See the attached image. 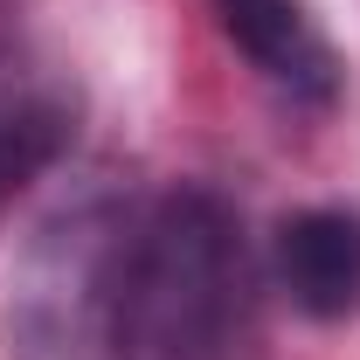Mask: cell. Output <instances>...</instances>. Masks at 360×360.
Instances as JSON below:
<instances>
[{
    "label": "cell",
    "mask_w": 360,
    "mask_h": 360,
    "mask_svg": "<svg viewBox=\"0 0 360 360\" xmlns=\"http://www.w3.org/2000/svg\"><path fill=\"white\" fill-rule=\"evenodd\" d=\"M215 14H222V35L250 56V70L264 84H277L291 104H333L340 56L305 14V0H215Z\"/></svg>",
    "instance_id": "obj_3"
},
{
    "label": "cell",
    "mask_w": 360,
    "mask_h": 360,
    "mask_svg": "<svg viewBox=\"0 0 360 360\" xmlns=\"http://www.w3.org/2000/svg\"><path fill=\"white\" fill-rule=\"evenodd\" d=\"M70 104H63V90L49 84H7L0 77V201L14 194V187H28V180L56 167V153L70 146Z\"/></svg>",
    "instance_id": "obj_4"
},
{
    "label": "cell",
    "mask_w": 360,
    "mask_h": 360,
    "mask_svg": "<svg viewBox=\"0 0 360 360\" xmlns=\"http://www.w3.org/2000/svg\"><path fill=\"white\" fill-rule=\"evenodd\" d=\"M270 277L305 319L360 312V208H298L270 236Z\"/></svg>",
    "instance_id": "obj_2"
},
{
    "label": "cell",
    "mask_w": 360,
    "mask_h": 360,
    "mask_svg": "<svg viewBox=\"0 0 360 360\" xmlns=\"http://www.w3.org/2000/svg\"><path fill=\"white\" fill-rule=\"evenodd\" d=\"M250 319V250L222 194L118 208L97 250V360H229Z\"/></svg>",
    "instance_id": "obj_1"
}]
</instances>
